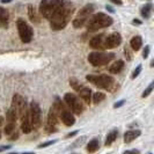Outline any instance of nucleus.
Listing matches in <instances>:
<instances>
[{
	"instance_id": "obj_8",
	"label": "nucleus",
	"mask_w": 154,
	"mask_h": 154,
	"mask_svg": "<svg viewBox=\"0 0 154 154\" xmlns=\"http://www.w3.org/2000/svg\"><path fill=\"white\" fill-rule=\"evenodd\" d=\"M16 24H17V30H19V35H20L21 41H22L23 43H29V42H31L32 36H34L32 28L23 19H19Z\"/></svg>"
},
{
	"instance_id": "obj_10",
	"label": "nucleus",
	"mask_w": 154,
	"mask_h": 154,
	"mask_svg": "<svg viewBox=\"0 0 154 154\" xmlns=\"http://www.w3.org/2000/svg\"><path fill=\"white\" fill-rule=\"evenodd\" d=\"M12 109L16 112L17 117H22L23 114L28 110V107H27V102L23 99L21 95L19 94H15L13 96V101H12Z\"/></svg>"
},
{
	"instance_id": "obj_41",
	"label": "nucleus",
	"mask_w": 154,
	"mask_h": 154,
	"mask_svg": "<svg viewBox=\"0 0 154 154\" xmlns=\"http://www.w3.org/2000/svg\"><path fill=\"white\" fill-rule=\"evenodd\" d=\"M11 154H19V153H11ZM22 154H35V153H22Z\"/></svg>"
},
{
	"instance_id": "obj_42",
	"label": "nucleus",
	"mask_w": 154,
	"mask_h": 154,
	"mask_svg": "<svg viewBox=\"0 0 154 154\" xmlns=\"http://www.w3.org/2000/svg\"><path fill=\"white\" fill-rule=\"evenodd\" d=\"M0 138H1V136H0Z\"/></svg>"
},
{
	"instance_id": "obj_13",
	"label": "nucleus",
	"mask_w": 154,
	"mask_h": 154,
	"mask_svg": "<svg viewBox=\"0 0 154 154\" xmlns=\"http://www.w3.org/2000/svg\"><path fill=\"white\" fill-rule=\"evenodd\" d=\"M104 39H106V35L100 34L95 37H93L89 42V45L93 49H96V50H104Z\"/></svg>"
},
{
	"instance_id": "obj_17",
	"label": "nucleus",
	"mask_w": 154,
	"mask_h": 154,
	"mask_svg": "<svg viewBox=\"0 0 154 154\" xmlns=\"http://www.w3.org/2000/svg\"><path fill=\"white\" fill-rule=\"evenodd\" d=\"M140 134H141L140 130H130V131L125 132V134H124V141L126 144H129V143L133 141L136 138H138Z\"/></svg>"
},
{
	"instance_id": "obj_7",
	"label": "nucleus",
	"mask_w": 154,
	"mask_h": 154,
	"mask_svg": "<svg viewBox=\"0 0 154 154\" xmlns=\"http://www.w3.org/2000/svg\"><path fill=\"white\" fill-rule=\"evenodd\" d=\"M93 12H94V5H92V4L86 5L85 7L81 8L80 12L78 13V15L75 16V19L73 20V27L74 28H81L85 23H87Z\"/></svg>"
},
{
	"instance_id": "obj_19",
	"label": "nucleus",
	"mask_w": 154,
	"mask_h": 154,
	"mask_svg": "<svg viewBox=\"0 0 154 154\" xmlns=\"http://www.w3.org/2000/svg\"><path fill=\"white\" fill-rule=\"evenodd\" d=\"M99 148H100V139H97V138L92 139V140L88 143V145H87V151H88L89 153L96 152Z\"/></svg>"
},
{
	"instance_id": "obj_9",
	"label": "nucleus",
	"mask_w": 154,
	"mask_h": 154,
	"mask_svg": "<svg viewBox=\"0 0 154 154\" xmlns=\"http://www.w3.org/2000/svg\"><path fill=\"white\" fill-rule=\"evenodd\" d=\"M64 99H65L66 104L69 106V108L75 115L82 114V111H84V104L81 103L80 99L75 94H73V93H66L65 96H64Z\"/></svg>"
},
{
	"instance_id": "obj_35",
	"label": "nucleus",
	"mask_w": 154,
	"mask_h": 154,
	"mask_svg": "<svg viewBox=\"0 0 154 154\" xmlns=\"http://www.w3.org/2000/svg\"><path fill=\"white\" fill-rule=\"evenodd\" d=\"M77 133H78V131H73L72 133H69V134L66 136V138H71V137H73V136H74V134H77Z\"/></svg>"
},
{
	"instance_id": "obj_11",
	"label": "nucleus",
	"mask_w": 154,
	"mask_h": 154,
	"mask_svg": "<svg viewBox=\"0 0 154 154\" xmlns=\"http://www.w3.org/2000/svg\"><path fill=\"white\" fill-rule=\"evenodd\" d=\"M58 117L59 114L58 111L56 110L54 106L51 107L50 111H49V115H48V119H46L45 124V130L49 133H52V132L57 131V125H58Z\"/></svg>"
},
{
	"instance_id": "obj_15",
	"label": "nucleus",
	"mask_w": 154,
	"mask_h": 154,
	"mask_svg": "<svg viewBox=\"0 0 154 154\" xmlns=\"http://www.w3.org/2000/svg\"><path fill=\"white\" fill-rule=\"evenodd\" d=\"M59 117H60L63 123L65 124V125H67V126H71V125H73V124L75 123V118L73 117V115L71 114V111H69L67 109L63 110L62 112L59 114Z\"/></svg>"
},
{
	"instance_id": "obj_6",
	"label": "nucleus",
	"mask_w": 154,
	"mask_h": 154,
	"mask_svg": "<svg viewBox=\"0 0 154 154\" xmlns=\"http://www.w3.org/2000/svg\"><path fill=\"white\" fill-rule=\"evenodd\" d=\"M115 58V54L110 52H91L88 56V62L92 64L93 66H102L106 65L109 62H111Z\"/></svg>"
},
{
	"instance_id": "obj_31",
	"label": "nucleus",
	"mask_w": 154,
	"mask_h": 154,
	"mask_svg": "<svg viewBox=\"0 0 154 154\" xmlns=\"http://www.w3.org/2000/svg\"><path fill=\"white\" fill-rule=\"evenodd\" d=\"M149 49H151V48H149V45H146V46H145V49H144V52H143V57H144L145 59H146L147 57H148V54H149Z\"/></svg>"
},
{
	"instance_id": "obj_25",
	"label": "nucleus",
	"mask_w": 154,
	"mask_h": 154,
	"mask_svg": "<svg viewBox=\"0 0 154 154\" xmlns=\"http://www.w3.org/2000/svg\"><path fill=\"white\" fill-rule=\"evenodd\" d=\"M6 117H7L8 123H15L16 119H17V115H16V112L12 108L7 111V115H6Z\"/></svg>"
},
{
	"instance_id": "obj_3",
	"label": "nucleus",
	"mask_w": 154,
	"mask_h": 154,
	"mask_svg": "<svg viewBox=\"0 0 154 154\" xmlns=\"http://www.w3.org/2000/svg\"><path fill=\"white\" fill-rule=\"evenodd\" d=\"M114 22L111 16L107 15L104 13H97L95 15H93L91 19H88L87 21V28L89 31H96L102 28H107L109 26H111Z\"/></svg>"
},
{
	"instance_id": "obj_28",
	"label": "nucleus",
	"mask_w": 154,
	"mask_h": 154,
	"mask_svg": "<svg viewBox=\"0 0 154 154\" xmlns=\"http://www.w3.org/2000/svg\"><path fill=\"white\" fill-rule=\"evenodd\" d=\"M153 87H154V82H152L151 85L147 87L146 91H145V92L141 94V96H143V97H146V96H148V95L152 93V91H153Z\"/></svg>"
},
{
	"instance_id": "obj_38",
	"label": "nucleus",
	"mask_w": 154,
	"mask_h": 154,
	"mask_svg": "<svg viewBox=\"0 0 154 154\" xmlns=\"http://www.w3.org/2000/svg\"><path fill=\"white\" fill-rule=\"evenodd\" d=\"M2 125H4V117L0 116V126H2Z\"/></svg>"
},
{
	"instance_id": "obj_5",
	"label": "nucleus",
	"mask_w": 154,
	"mask_h": 154,
	"mask_svg": "<svg viewBox=\"0 0 154 154\" xmlns=\"http://www.w3.org/2000/svg\"><path fill=\"white\" fill-rule=\"evenodd\" d=\"M28 111H29V117H30L32 129L38 130L42 125V110H41L39 104L35 101H31Z\"/></svg>"
},
{
	"instance_id": "obj_4",
	"label": "nucleus",
	"mask_w": 154,
	"mask_h": 154,
	"mask_svg": "<svg viewBox=\"0 0 154 154\" xmlns=\"http://www.w3.org/2000/svg\"><path fill=\"white\" fill-rule=\"evenodd\" d=\"M63 0H42L39 5V13L43 17L50 20L54 13L59 7Z\"/></svg>"
},
{
	"instance_id": "obj_32",
	"label": "nucleus",
	"mask_w": 154,
	"mask_h": 154,
	"mask_svg": "<svg viewBox=\"0 0 154 154\" xmlns=\"http://www.w3.org/2000/svg\"><path fill=\"white\" fill-rule=\"evenodd\" d=\"M85 140H86V137H82L81 139H78L77 141L73 144V146H72V147H78V146H79V144H82Z\"/></svg>"
},
{
	"instance_id": "obj_27",
	"label": "nucleus",
	"mask_w": 154,
	"mask_h": 154,
	"mask_svg": "<svg viewBox=\"0 0 154 154\" xmlns=\"http://www.w3.org/2000/svg\"><path fill=\"white\" fill-rule=\"evenodd\" d=\"M15 131V123H8L5 126V133L6 134H11Z\"/></svg>"
},
{
	"instance_id": "obj_39",
	"label": "nucleus",
	"mask_w": 154,
	"mask_h": 154,
	"mask_svg": "<svg viewBox=\"0 0 154 154\" xmlns=\"http://www.w3.org/2000/svg\"><path fill=\"white\" fill-rule=\"evenodd\" d=\"M133 23H134V24H136V23H137V24H140V21H139V20H136V19H134V20H133Z\"/></svg>"
},
{
	"instance_id": "obj_40",
	"label": "nucleus",
	"mask_w": 154,
	"mask_h": 154,
	"mask_svg": "<svg viewBox=\"0 0 154 154\" xmlns=\"http://www.w3.org/2000/svg\"><path fill=\"white\" fill-rule=\"evenodd\" d=\"M11 1H12V0H1V2H2V4H6V2H11Z\"/></svg>"
},
{
	"instance_id": "obj_22",
	"label": "nucleus",
	"mask_w": 154,
	"mask_h": 154,
	"mask_svg": "<svg viewBox=\"0 0 154 154\" xmlns=\"http://www.w3.org/2000/svg\"><path fill=\"white\" fill-rule=\"evenodd\" d=\"M117 137H118V131L117 130H112V131L109 132L108 136H107V139H106V146H110L117 139Z\"/></svg>"
},
{
	"instance_id": "obj_18",
	"label": "nucleus",
	"mask_w": 154,
	"mask_h": 154,
	"mask_svg": "<svg viewBox=\"0 0 154 154\" xmlns=\"http://www.w3.org/2000/svg\"><path fill=\"white\" fill-rule=\"evenodd\" d=\"M123 69H124V62L123 60H117V62H115L109 67V72L111 74H117L121 71H123Z\"/></svg>"
},
{
	"instance_id": "obj_37",
	"label": "nucleus",
	"mask_w": 154,
	"mask_h": 154,
	"mask_svg": "<svg viewBox=\"0 0 154 154\" xmlns=\"http://www.w3.org/2000/svg\"><path fill=\"white\" fill-rule=\"evenodd\" d=\"M7 148H9V146H2V147H0V152L5 151V149H7Z\"/></svg>"
},
{
	"instance_id": "obj_29",
	"label": "nucleus",
	"mask_w": 154,
	"mask_h": 154,
	"mask_svg": "<svg viewBox=\"0 0 154 154\" xmlns=\"http://www.w3.org/2000/svg\"><path fill=\"white\" fill-rule=\"evenodd\" d=\"M140 71H141V65H139L138 67H137V69L133 71V73H132V75H131L132 79H136V78L138 77L139 73H140Z\"/></svg>"
},
{
	"instance_id": "obj_1",
	"label": "nucleus",
	"mask_w": 154,
	"mask_h": 154,
	"mask_svg": "<svg viewBox=\"0 0 154 154\" xmlns=\"http://www.w3.org/2000/svg\"><path fill=\"white\" fill-rule=\"evenodd\" d=\"M73 11H74L73 5L67 0H63L59 7L57 8V11L54 13V15L50 17L51 28L54 30L64 29L66 27V24L69 23L71 15L73 14Z\"/></svg>"
},
{
	"instance_id": "obj_14",
	"label": "nucleus",
	"mask_w": 154,
	"mask_h": 154,
	"mask_svg": "<svg viewBox=\"0 0 154 154\" xmlns=\"http://www.w3.org/2000/svg\"><path fill=\"white\" fill-rule=\"evenodd\" d=\"M21 130H22L24 133H30L31 130H32V126H31V122H30V117H29V111L27 110L23 116L21 117Z\"/></svg>"
},
{
	"instance_id": "obj_20",
	"label": "nucleus",
	"mask_w": 154,
	"mask_h": 154,
	"mask_svg": "<svg viewBox=\"0 0 154 154\" xmlns=\"http://www.w3.org/2000/svg\"><path fill=\"white\" fill-rule=\"evenodd\" d=\"M8 19H9L8 12L5 8L0 7V26H1V27H7Z\"/></svg>"
},
{
	"instance_id": "obj_23",
	"label": "nucleus",
	"mask_w": 154,
	"mask_h": 154,
	"mask_svg": "<svg viewBox=\"0 0 154 154\" xmlns=\"http://www.w3.org/2000/svg\"><path fill=\"white\" fill-rule=\"evenodd\" d=\"M141 15L143 17H145V19H149V16H151V13H152V4H147L145 5L144 7L141 8Z\"/></svg>"
},
{
	"instance_id": "obj_21",
	"label": "nucleus",
	"mask_w": 154,
	"mask_h": 154,
	"mask_svg": "<svg viewBox=\"0 0 154 154\" xmlns=\"http://www.w3.org/2000/svg\"><path fill=\"white\" fill-rule=\"evenodd\" d=\"M130 45H131L132 50H134V51H138L139 49L141 48L143 45V39L140 36H134V37H132L131 42H130Z\"/></svg>"
},
{
	"instance_id": "obj_12",
	"label": "nucleus",
	"mask_w": 154,
	"mask_h": 154,
	"mask_svg": "<svg viewBox=\"0 0 154 154\" xmlns=\"http://www.w3.org/2000/svg\"><path fill=\"white\" fill-rule=\"evenodd\" d=\"M122 43V36L118 32H112L108 36H106L104 39V49H114L121 45Z\"/></svg>"
},
{
	"instance_id": "obj_26",
	"label": "nucleus",
	"mask_w": 154,
	"mask_h": 154,
	"mask_svg": "<svg viewBox=\"0 0 154 154\" xmlns=\"http://www.w3.org/2000/svg\"><path fill=\"white\" fill-rule=\"evenodd\" d=\"M28 11H29V17H30L31 21H32V22H39V19L37 17L36 12H35V9H34V7H32L31 5L28 7Z\"/></svg>"
},
{
	"instance_id": "obj_24",
	"label": "nucleus",
	"mask_w": 154,
	"mask_h": 154,
	"mask_svg": "<svg viewBox=\"0 0 154 154\" xmlns=\"http://www.w3.org/2000/svg\"><path fill=\"white\" fill-rule=\"evenodd\" d=\"M92 99H93V103H94V104H99V103H101L102 101L106 99V95H104L103 93L97 92L93 95Z\"/></svg>"
},
{
	"instance_id": "obj_36",
	"label": "nucleus",
	"mask_w": 154,
	"mask_h": 154,
	"mask_svg": "<svg viewBox=\"0 0 154 154\" xmlns=\"http://www.w3.org/2000/svg\"><path fill=\"white\" fill-rule=\"evenodd\" d=\"M111 1L117 4V5H122V0H111Z\"/></svg>"
},
{
	"instance_id": "obj_30",
	"label": "nucleus",
	"mask_w": 154,
	"mask_h": 154,
	"mask_svg": "<svg viewBox=\"0 0 154 154\" xmlns=\"http://www.w3.org/2000/svg\"><path fill=\"white\" fill-rule=\"evenodd\" d=\"M56 141H57V140H50V141H46V143H44V144H41V145H38V148H43V147L50 146V145L54 144Z\"/></svg>"
},
{
	"instance_id": "obj_33",
	"label": "nucleus",
	"mask_w": 154,
	"mask_h": 154,
	"mask_svg": "<svg viewBox=\"0 0 154 154\" xmlns=\"http://www.w3.org/2000/svg\"><path fill=\"white\" fill-rule=\"evenodd\" d=\"M123 154H139V151H137V149H132V151H126V152H124Z\"/></svg>"
},
{
	"instance_id": "obj_16",
	"label": "nucleus",
	"mask_w": 154,
	"mask_h": 154,
	"mask_svg": "<svg viewBox=\"0 0 154 154\" xmlns=\"http://www.w3.org/2000/svg\"><path fill=\"white\" fill-rule=\"evenodd\" d=\"M77 92L79 93L80 97L85 101L86 103H91V101H92V91L89 88H87L85 86H81Z\"/></svg>"
},
{
	"instance_id": "obj_34",
	"label": "nucleus",
	"mask_w": 154,
	"mask_h": 154,
	"mask_svg": "<svg viewBox=\"0 0 154 154\" xmlns=\"http://www.w3.org/2000/svg\"><path fill=\"white\" fill-rule=\"evenodd\" d=\"M124 102H125V101H121V102H117V103H115V106H114V107H115V108H119L121 106H123Z\"/></svg>"
},
{
	"instance_id": "obj_2",
	"label": "nucleus",
	"mask_w": 154,
	"mask_h": 154,
	"mask_svg": "<svg viewBox=\"0 0 154 154\" xmlns=\"http://www.w3.org/2000/svg\"><path fill=\"white\" fill-rule=\"evenodd\" d=\"M86 79L89 82H92L93 85L96 86V87L104 88L106 91H109V92H115L116 89L118 88V84L115 81V79L109 77L107 74H100V75L89 74V75L86 77Z\"/></svg>"
}]
</instances>
